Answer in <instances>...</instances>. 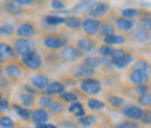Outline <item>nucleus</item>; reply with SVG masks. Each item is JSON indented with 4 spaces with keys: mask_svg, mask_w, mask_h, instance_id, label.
I'll return each instance as SVG.
<instances>
[{
    "mask_svg": "<svg viewBox=\"0 0 151 128\" xmlns=\"http://www.w3.org/2000/svg\"><path fill=\"white\" fill-rule=\"evenodd\" d=\"M20 66L26 70H31V72H39L44 66V60L41 54L38 51H32V53H28L25 55H20Z\"/></svg>",
    "mask_w": 151,
    "mask_h": 128,
    "instance_id": "obj_1",
    "label": "nucleus"
},
{
    "mask_svg": "<svg viewBox=\"0 0 151 128\" xmlns=\"http://www.w3.org/2000/svg\"><path fill=\"white\" fill-rule=\"evenodd\" d=\"M80 90L83 92L84 95H89V96H96L99 93H102L103 88H102V82L94 79V77H87V79H81L80 83Z\"/></svg>",
    "mask_w": 151,
    "mask_h": 128,
    "instance_id": "obj_2",
    "label": "nucleus"
},
{
    "mask_svg": "<svg viewBox=\"0 0 151 128\" xmlns=\"http://www.w3.org/2000/svg\"><path fill=\"white\" fill-rule=\"evenodd\" d=\"M12 47L16 53V57L37 51V42L34 39H26V38H15L12 42Z\"/></svg>",
    "mask_w": 151,
    "mask_h": 128,
    "instance_id": "obj_3",
    "label": "nucleus"
},
{
    "mask_svg": "<svg viewBox=\"0 0 151 128\" xmlns=\"http://www.w3.org/2000/svg\"><path fill=\"white\" fill-rule=\"evenodd\" d=\"M3 74L10 83L18 82L23 77V67L18 61H7L6 66H3Z\"/></svg>",
    "mask_w": 151,
    "mask_h": 128,
    "instance_id": "obj_4",
    "label": "nucleus"
},
{
    "mask_svg": "<svg viewBox=\"0 0 151 128\" xmlns=\"http://www.w3.org/2000/svg\"><path fill=\"white\" fill-rule=\"evenodd\" d=\"M42 45L47 50L55 51V50H61L63 47L67 45V39H65V37H63L60 34H48L42 38Z\"/></svg>",
    "mask_w": 151,
    "mask_h": 128,
    "instance_id": "obj_5",
    "label": "nucleus"
},
{
    "mask_svg": "<svg viewBox=\"0 0 151 128\" xmlns=\"http://www.w3.org/2000/svg\"><path fill=\"white\" fill-rule=\"evenodd\" d=\"M18 38H26V39H34L38 34V28L34 22L25 20L22 23H19L16 26V32H15Z\"/></svg>",
    "mask_w": 151,
    "mask_h": 128,
    "instance_id": "obj_6",
    "label": "nucleus"
},
{
    "mask_svg": "<svg viewBox=\"0 0 151 128\" xmlns=\"http://www.w3.org/2000/svg\"><path fill=\"white\" fill-rule=\"evenodd\" d=\"M102 20L100 19H93V18H84L81 20V29L86 34V37L92 38L99 34L100 28H102Z\"/></svg>",
    "mask_w": 151,
    "mask_h": 128,
    "instance_id": "obj_7",
    "label": "nucleus"
},
{
    "mask_svg": "<svg viewBox=\"0 0 151 128\" xmlns=\"http://www.w3.org/2000/svg\"><path fill=\"white\" fill-rule=\"evenodd\" d=\"M60 57L67 63H76L80 58H84V54L76 45H65L60 50Z\"/></svg>",
    "mask_w": 151,
    "mask_h": 128,
    "instance_id": "obj_8",
    "label": "nucleus"
},
{
    "mask_svg": "<svg viewBox=\"0 0 151 128\" xmlns=\"http://www.w3.org/2000/svg\"><path fill=\"white\" fill-rule=\"evenodd\" d=\"M111 6L105 1H94V3H90L89 6V18H93V19H97V18H103L108 15Z\"/></svg>",
    "mask_w": 151,
    "mask_h": 128,
    "instance_id": "obj_9",
    "label": "nucleus"
},
{
    "mask_svg": "<svg viewBox=\"0 0 151 128\" xmlns=\"http://www.w3.org/2000/svg\"><path fill=\"white\" fill-rule=\"evenodd\" d=\"M50 77H48V74L45 73H35L34 76H31V86L34 88V89H37L38 92H44L47 89V86L50 85Z\"/></svg>",
    "mask_w": 151,
    "mask_h": 128,
    "instance_id": "obj_10",
    "label": "nucleus"
},
{
    "mask_svg": "<svg viewBox=\"0 0 151 128\" xmlns=\"http://www.w3.org/2000/svg\"><path fill=\"white\" fill-rule=\"evenodd\" d=\"M122 115L128 119H132V121H139L144 115V109L138 105H125L122 108Z\"/></svg>",
    "mask_w": 151,
    "mask_h": 128,
    "instance_id": "obj_11",
    "label": "nucleus"
},
{
    "mask_svg": "<svg viewBox=\"0 0 151 128\" xmlns=\"http://www.w3.org/2000/svg\"><path fill=\"white\" fill-rule=\"evenodd\" d=\"M150 74L145 72H139V70H131L128 74V80L131 82L132 85L139 86V85H148L150 82Z\"/></svg>",
    "mask_w": 151,
    "mask_h": 128,
    "instance_id": "obj_12",
    "label": "nucleus"
},
{
    "mask_svg": "<svg viewBox=\"0 0 151 128\" xmlns=\"http://www.w3.org/2000/svg\"><path fill=\"white\" fill-rule=\"evenodd\" d=\"M71 73H73V79H87V77H92L96 74V70L93 69H90V67H87V66H84L83 63H80V64H77L74 66L73 69H71Z\"/></svg>",
    "mask_w": 151,
    "mask_h": 128,
    "instance_id": "obj_13",
    "label": "nucleus"
},
{
    "mask_svg": "<svg viewBox=\"0 0 151 128\" xmlns=\"http://www.w3.org/2000/svg\"><path fill=\"white\" fill-rule=\"evenodd\" d=\"M76 47L83 54H90V53H93L94 50H96V42H94V39H92V38H89V37H81L77 39Z\"/></svg>",
    "mask_w": 151,
    "mask_h": 128,
    "instance_id": "obj_14",
    "label": "nucleus"
},
{
    "mask_svg": "<svg viewBox=\"0 0 151 128\" xmlns=\"http://www.w3.org/2000/svg\"><path fill=\"white\" fill-rule=\"evenodd\" d=\"M51 115L48 109H42V108H37V109H32L31 111V121L38 125V124H47L50 121Z\"/></svg>",
    "mask_w": 151,
    "mask_h": 128,
    "instance_id": "obj_15",
    "label": "nucleus"
},
{
    "mask_svg": "<svg viewBox=\"0 0 151 128\" xmlns=\"http://www.w3.org/2000/svg\"><path fill=\"white\" fill-rule=\"evenodd\" d=\"M65 92V86L63 85V82L60 80H52L50 82V85L47 86V89L42 92V95H48V96H55V95H61Z\"/></svg>",
    "mask_w": 151,
    "mask_h": 128,
    "instance_id": "obj_16",
    "label": "nucleus"
},
{
    "mask_svg": "<svg viewBox=\"0 0 151 128\" xmlns=\"http://www.w3.org/2000/svg\"><path fill=\"white\" fill-rule=\"evenodd\" d=\"M0 55L4 57L7 61H15V58H16V53H15L12 44H9L6 41H0Z\"/></svg>",
    "mask_w": 151,
    "mask_h": 128,
    "instance_id": "obj_17",
    "label": "nucleus"
},
{
    "mask_svg": "<svg viewBox=\"0 0 151 128\" xmlns=\"http://www.w3.org/2000/svg\"><path fill=\"white\" fill-rule=\"evenodd\" d=\"M1 6H3V10L6 13H9L10 16H19V15H22L25 12L23 7L19 6L16 1H3Z\"/></svg>",
    "mask_w": 151,
    "mask_h": 128,
    "instance_id": "obj_18",
    "label": "nucleus"
},
{
    "mask_svg": "<svg viewBox=\"0 0 151 128\" xmlns=\"http://www.w3.org/2000/svg\"><path fill=\"white\" fill-rule=\"evenodd\" d=\"M134 63V55L131 53H127V54L124 55V57H121V58H116V60H112V64L115 69H119V70H122V69H127L129 64Z\"/></svg>",
    "mask_w": 151,
    "mask_h": 128,
    "instance_id": "obj_19",
    "label": "nucleus"
},
{
    "mask_svg": "<svg viewBox=\"0 0 151 128\" xmlns=\"http://www.w3.org/2000/svg\"><path fill=\"white\" fill-rule=\"evenodd\" d=\"M18 103L22 105L23 108L29 109V108H32V106L37 103V99H35V96H32V95H28V93H25V92H20L18 95Z\"/></svg>",
    "mask_w": 151,
    "mask_h": 128,
    "instance_id": "obj_20",
    "label": "nucleus"
},
{
    "mask_svg": "<svg viewBox=\"0 0 151 128\" xmlns=\"http://www.w3.org/2000/svg\"><path fill=\"white\" fill-rule=\"evenodd\" d=\"M65 111H67L65 103H64V102H61L60 99H54L52 105L48 108V112H50V115H51V116H60V115H63Z\"/></svg>",
    "mask_w": 151,
    "mask_h": 128,
    "instance_id": "obj_21",
    "label": "nucleus"
},
{
    "mask_svg": "<svg viewBox=\"0 0 151 128\" xmlns=\"http://www.w3.org/2000/svg\"><path fill=\"white\" fill-rule=\"evenodd\" d=\"M115 25H116V28L121 31V32H129L131 29H134V25H135V22L134 20H128V19L125 18H116L115 20Z\"/></svg>",
    "mask_w": 151,
    "mask_h": 128,
    "instance_id": "obj_22",
    "label": "nucleus"
},
{
    "mask_svg": "<svg viewBox=\"0 0 151 128\" xmlns=\"http://www.w3.org/2000/svg\"><path fill=\"white\" fill-rule=\"evenodd\" d=\"M10 108L13 109V112L18 115L20 119H23V121H31V111L29 109L23 108V106L19 105V103H12Z\"/></svg>",
    "mask_w": 151,
    "mask_h": 128,
    "instance_id": "obj_23",
    "label": "nucleus"
},
{
    "mask_svg": "<svg viewBox=\"0 0 151 128\" xmlns=\"http://www.w3.org/2000/svg\"><path fill=\"white\" fill-rule=\"evenodd\" d=\"M64 25L68 28V29H73V31H77L81 28V19L76 15H68L64 18Z\"/></svg>",
    "mask_w": 151,
    "mask_h": 128,
    "instance_id": "obj_24",
    "label": "nucleus"
},
{
    "mask_svg": "<svg viewBox=\"0 0 151 128\" xmlns=\"http://www.w3.org/2000/svg\"><path fill=\"white\" fill-rule=\"evenodd\" d=\"M96 122H97V116H96V115H92V114L84 115L83 118H78V119H77L78 127H81V128H90V127H93Z\"/></svg>",
    "mask_w": 151,
    "mask_h": 128,
    "instance_id": "obj_25",
    "label": "nucleus"
},
{
    "mask_svg": "<svg viewBox=\"0 0 151 128\" xmlns=\"http://www.w3.org/2000/svg\"><path fill=\"white\" fill-rule=\"evenodd\" d=\"M127 42V38L124 37V35H112V37H108V38H103V44L105 45H109V47H113L115 48V45H122V44H125Z\"/></svg>",
    "mask_w": 151,
    "mask_h": 128,
    "instance_id": "obj_26",
    "label": "nucleus"
},
{
    "mask_svg": "<svg viewBox=\"0 0 151 128\" xmlns=\"http://www.w3.org/2000/svg\"><path fill=\"white\" fill-rule=\"evenodd\" d=\"M141 16V10L139 9H135V7H127V9H122L121 10V18H125L128 20H135L137 18Z\"/></svg>",
    "mask_w": 151,
    "mask_h": 128,
    "instance_id": "obj_27",
    "label": "nucleus"
},
{
    "mask_svg": "<svg viewBox=\"0 0 151 128\" xmlns=\"http://www.w3.org/2000/svg\"><path fill=\"white\" fill-rule=\"evenodd\" d=\"M16 32V26L10 22H4L0 25V37H12Z\"/></svg>",
    "mask_w": 151,
    "mask_h": 128,
    "instance_id": "obj_28",
    "label": "nucleus"
},
{
    "mask_svg": "<svg viewBox=\"0 0 151 128\" xmlns=\"http://www.w3.org/2000/svg\"><path fill=\"white\" fill-rule=\"evenodd\" d=\"M44 23L48 25V26L64 25V18L63 16H57V15H45L44 16Z\"/></svg>",
    "mask_w": 151,
    "mask_h": 128,
    "instance_id": "obj_29",
    "label": "nucleus"
},
{
    "mask_svg": "<svg viewBox=\"0 0 151 128\" xmlns=\"http://www.w3.org/2000/svg\"><path fill=\"white\" fill-rule=\"evenodd\" d=\"M60 101L64 103H74L78 101V95L74 90H65L64 93L60 95Z\"/></svg>",
    "mask_w": 151,
    "mask_h": 128,
    "instance_id": "obj_30",
    "label": "nucleus"
},
{
    "mask_svg": "<svg viewBox=\"0 0 151 128\" xmlns=\"http://www.w3.org/2000/svg\"><path fill=\"white\" fill-rule=\"evenodd\" d=\"M132 70H139V72H145V73L151 74V64L147 61V60L139 58V60H137V61L134 63Z\"/></svg>",
    "mask_w": 151,
    "mask_h": 128,
    "instance_id": "obj_31",
    "label": "nucleus"
},
{
    "mask_svg": "<svg viewBox=\"0 0 151 128\" xmlns=\"http://www.w3.org/2000/svg\"><path fill=\"white\" fill-rule=\"evenodd\" d=\"M83 64L93 69V70H97L100 67V57H94V55H87L83 58Z\"/></svg>",
    "mask_w": 151,
    "mask_h": 128,
    "instance_id": "obj_32",
    "label": "nucleus"
},
{
    "mask_svg": "<svg viewBox=\"0 0 151 128\" xmlns=\"http://www.w3.org/2000/svg\"><path fill=\"white\" fill-rule=\"evenodd\" d=\"M54 102V98L52 96H48V95H41L37 99V105L42 109H48Z\"/></svg>",
    "mask_w": 151,
    "mask_h": 128,
    "instance_id": "obj_33",
    "label": "nucleus"
},
{
    "mask_svg": "<svg viewBox=\"0 0 151 128\" xmlns=\"http://www.w3.org/2000/svg\"><path fill=\"white\" fill-rule=\"evenodd\" d=\"M108 103L113 108H124L125 106V99L122 96H116V95H109L108 96Z\"/></svg>",
    "mask_w": 151,
    "mask_h": 128,
    "instance_id": "obj_34",
    "label": "nucleus"
},
{
    "mask_svg": "<svg viewBox=\"0 0 151 128\" xmlns=\"http://www.w3.org/2000/svg\"><path fill=\"white\" fill-rule=\"evenodd\" d=\"M105 102L100 101V99H94V98H90L87 99V108L90 111H102L105 109Z\"/></svg>",
    "mask_w": 151,
    "mask_h": 128,
    "instance_id": "obj_35",
    "label": "nucleus"
},
{
    "mask_svg": "<svg viewBox=\"0 0 151 128\" xmlns=\"http://www.w3.org/2000/svg\"><path fill=\"white\" fill-rule=\"evenodd\" d=\"M99 34H100V35H102L103 38L112 37V35H115V28H113L112 23H109V22H105V23H102V28H100Z\"/></svg>",
    "mask_w": 151,
    "mask_h": 128,
    "instance_id": "obj_36",
    "label": "nucleus"
},
{
    "mask_svg": "<svg viewBox=\"0 0 151 128\" xmlns=\"http://www.w3.org/2000/svg\"><path fill=\"white\" fill-rule=\"evenodd\" d=\"M113 51H115V48H113V47L105 45V44H102V45L97 48V53H99V55H100L102 58H109V60L112 58Z\"/></svg>",
    "mask_w": 151,
    "mask_h": 128,
    "instance_id": "obj_37",
    "label": "nucleus"
},
{
    "mask_svg": "<svg viewBox=\"0 0 151 128\" xmlns=\"http://www.w3.org/2000/svg\"><path fill=\"white\" fill-rule=\"evenodd\" d=\"M132 37L138 42H147V41H150V32H147L144 29H135Z\"/></svg>",
    "mask_w": 151,
    "mask_h": 128,
    "instance_id": "obj_38",
    "label": "nucleus"
},
{
    "mask_svg": "<svg viewBox=\"0 0 151 128\" xmlns=\"http://www.w3.org/2000/svg\"><path fill=\"white\" fill-rule=\"evenodd\" d=\"M0 128H16V124L9 115L1 114L0 115Z\"/></svg>",
    "mask_w": 151,
    "mask_h": 128,
    "instance_id": "obj_39",
    "label": "nucleus"
},
{
    "mask_svg": "<svg viewBox=\"0 0 151 128\" xmlns=\"http://www.w3.org/2000/svg\"><path fill=\"white\" fill-rule=\"evenodd\" d=\"M150 92H151L150 85H139V86H135V88H134V93H135L138 98H141V96H144V95H147V93H150Z\"/></svg>",
    "mask_w": 151,
    "mask_h": 128,
    "instance_id": "obj_40",
    "label": "nucleus"
},
{
    "mask_svg": "<svg viewBox=\"0 0 151 128\" xmlns=\"http://www.w3.org/2000/svg\"><path fill=\"white\" fill-rule=\"evenodd\" d=\"M137 102H138V106H141V108H151V92L138 98Z\"/></svg>",
    "mask_w": 151,
    "mask_h": 128,
    "instance_id": "obj_41",
    "label": "nucleus"
},
{
    "mask_svg": "<svg viewBox=\"0 0 151 128\" xmlns=\"http://www.w3.org/2000/svg\"><path fill=\"white\" fill-rule=\"evenodd\" d=\"M81 109H84V105H83L80 101H77V102H74V103H70V106L67 108V112L71 114V115H76L77 112H80Z\"/></svg>",
    "mask_w": 151,
    "mask_h": 128,
    "instance_id": "obj_42",
    "label": "nucleus"
},
{
    "mask_svg": "<svg viewBox=\"0 0 151 128\" xmlns=\"http://www.w3.org/2000/svg\"><path fill=\"white\" fill-rule=\"evenodd\" d=\"M138 26H139V29L151 32V18H141L138 22Z\"/></svg>",
    "mask_w": 151,
    "mask_h": 128,
    "instance_id": "obj_43",
    "label": "nucleus"
},
{
    "mask_svg": "<svg viewBox=\"0 0 151 128\" xmlns=\"http://www.w3.org/2000/svg\"><path fill=\"white\" fill-rule=\"evenodd\" d=\"M50 6L52 9H55V10H64V9H67V3L65 1H61V0H52V1H50Z\"/></svg>",
    "mask_w": 151,
    "mask_h": 128,
    "instance_id": "obj_44",
    "label": "nucleus"
},
{
    "mask_svg": "<svg viewBox=\"0 0 151 128\" xmlns=\"http://www.w3.org/2000/svg\"><path fill=\"white\" fill-rule=\"evenodd\" d=\"M89 6H90V1H81V3H77L74 6V12H83V10H89Z\"/></svg>",
    "mask_w": 151,
    "mask_h": 128,
    "instance_id": "obj_45",
    "label": "nucleus"
},
{
    "mask_svg": "<svg viewBox=\"0 0 151 128\" xmlns=\"http://www.w3.org/2000/svg\"><path fill=\"white\" fill-rule=\"evenodd\" d=\"M22 92H25V93H28V95H32V96H37L38 95V90L37 89H34L31 85H22Z\"/></svg>",
    "mask_w": 151,
    "mask_h": 128,
    "instance_id": "obj_46",
    "label": "nucleus"
},
{
    "mask_svg": "<svg viewBox=\"0 0 151 128\" xmlns=\"http://www.w3.org/2000/svg\"><path fill=\"white\" fill-rule=\"evenodd\" d=\"M115 128H141L137 122H119V124H116Z\"/></svg>",
    "mask_w": 151,
    "mask_h": 128,
    "instance_id": "obj_47",
    "label": "nucleus"
},
{
    "mask_svg": "<svg viewBox=\"0 0 151 128\" xmlns=\"http://www.w3.org/2000/svg\"><path fill=\"white\" fill-rule=\"evenodd\" d=\"M141 121H142L144 125H151V109L144 111V115H142Z\"/></svg>",
    "mask_w": 151,
    "mask_h": 128,
    "instance_id": "obj_48",
    "label": "nucleus"
},
{
    "mask_svg": "<svg viewBox=\"0 0 151 128\" xmlns=\"http://www.w3.org/2000/svg\"><path fill=\"white\" fill-rule=\"evenodd\" d=\"M9 88H10V82H9L4 76H0V92L7 90Z\"/></svg>",
    "mask_w": 151,
    "mask_h": 128,
    "instance_id": "obj_49",
    "label": "nucleus"
},
{
    "mask_svg": "<svg viewBox=\"0 0 151 128\" xmlns=\"http://www.w3.org/2000/svg\"><path fill=\"white\" fill-rule=\"evenodd\" d=\"M128 51H125V50H122V48H115V51H113V55L111 60H116V58H121V57H124V55L127 54Z\"/></svg>",
    "mask_w": 151,
    "mask_h": 128,
    "instance_id": "obj_50",
    "label": "nucleus"
},
{
    "mask_svg": "<svg viewBox=\"0 0 151 128\" xmlns=\"http://www.w3.org/2000/svg\"><path fill=\"white\" fill-rule=\"evenodd\" d=\"M9 108H10V103H9V101L3 98V99L0 101V112L3 114L4 111H7V109H9Z\"/></svg>",
    "mask_w": 151,
    "mask_h": 128,
    "instance_id": "obj_51",
    "label": "nucleus"
},
{
    "mask_svg": "<svg viewBox=\"0 0 151 128\" xmlns=\"http://www.w3.org/2000/svg\"><path fill=\"white\" fill-rule=\"evenodd\" d=\"M16 3H18L19 6H31L34 1L32 0H15Z\"/></svg>",
    "mask_w": 151,
    "mask_h": 128,
    "instance_id": "obj_52",
    "label": "nucleus"
},
{
    "mask_svg": "<svg viewBox=\"0 0 151 128\" xmlns=\"http://www.w3.org/2000/svg\"><path fill=\"white\" fill-rule=\"evenodd\" d=\"M35 128H58V127H57V125H54V124L47 122V124H38V125H35Z\"/></svg>",
    "mask_w": 151,
    "mask_h": 128,
    "instance_id": "obj_53",
    "label": "nucleus"
},
{
    "mask_svg": "<svg viewBox=\"0 0 151 128\" xmlns=\"http://www.w3.org/2000/svg\"><path fill=\"white\" fill-rule=\"evenodd\" d=\"M6 63H7V60H6L4 57H1V55H0V66H3V64H6Z\"/></svg>",
    "mask_w": 151,
    "mask_h": 128,
    "instance_id": "obj_54",
    "label": "nucleus"
},
{
    "mask_svg": "<svg viewBox=\"0 0 151 128\" xmlns=\"http://www.w3.org/2000/svg\"><path fill=\"white\" fill-rule=\"evenodd\" d=\"M0 76H3V66H0Z\"/></svg>",
    "mask_w": 151,
    "mask_h": 128,
    "instance_id": "obj_55",
    "label": "nucleus"
},
{
    "mask_svg": "<svg viewBox=\"0 0 151 128\" xmlns=\"http://www.w3.org/2000/svg\"><path fill=\"white\" fill-rule=\"evenodd\" d=\"M1 99H3V93L0 92V101H1Z\"/></svg>",
    "mask_w": 151,
    "mask_h": 128,
    "instance_id": "obj_56",
    "label": "nucleus"
},
{
    "mask_svg": "<svg viewBox=\"0 0 151 128\" xmlns=\"http://www.w3.org/2000/svg\"><path fill=\"white\" fill-rule=\"evenodd\" d=\"M0 12H1V6H0Z\"/></svg>",
    "mask_w": 151,
    "mask_h": 128,
    "instance_id": "obj_57",
    "label": "nucleus"
},
{
    "mask_svg": "<svg viewBox=\"0 0 151 128\" xmlns=\"http://www.w3.org/2000/svg\"><path fill=\"white\" fill-rule=\"evenodd\" d=\"M150 44H151V37H150Z\"/></svg>",
    "mask_w": 151,
    "mask_h": 128,
    "instance_id": "obj_58",
    "label": "nucleus"
},
{
    "mask_svg": "<svg viewBox=\"0 0 151 128\" xmlns=\"http://www.w3.org/2000/svg\"><path fill=\"white\" fill-rule=\"evenodd\" d=\"M73 128H78V127H73Z\"/></svg>",
    "mask_w": 151,
    "mask_h": 128,
    "instance_id": "obj_59",
    "label": "nucleus"
}]
</instances>
